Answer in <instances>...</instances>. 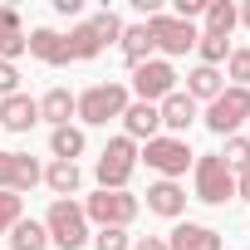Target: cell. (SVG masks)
<instances>
[{
    "label": "cell",
    "mask_w": 250,
    "mask_h": 250,
    "mask_svg": "<svg viewBox=\"0 0 250 250\" xmlns=\"http://www.w3.org/2000/svg\"><path fill=\"white\" fill-rule=\"evenodd\" d=\"M74 103H79V118H83V123L108 128V118H123V108H128V88H123V83H93V88H83Z\"/></svg>",
    "instance_id": "6da1fadb"
},
{
    "label": "cell",
    "mask_w": 250,
    "mask_h": 250,
    "mask_svg": "<svg viewBox=\"0 0 250 250\" xmlns=\"http://www.w3.org/2000/svg\"><path fill=\"white\" fill-rule=\"evenodd\" d=\"M44 230H49L54 245L79 250V245L88 240V216H83V206H74V201H54L49 216H44Z\"/></svg>",
    "instance_id": "7a4b0ae2"
},
{
    "label": "cell",
    "mask_w": 250,
    "mask_h": 250,
    "mask_svg": "<svg viewBox=\"0 0 250 250\" xmlns=\"http://www.w3.org/2000/svg\"><path fill=\"white\" fill-rule=\"evenodd\" d=\"M133 167H138L133 138H113V143L103 147V157H98V182H103V191H123L128 177H133Z\"/></svg>",
    "instance_id": "3957f363"
},
{
    "label": "cell",
    "mask_w": 250,
    "mask_h": 250,
    "mask_svg": "<svg viewBox=\"0 0 250 250\" xmlns=\"http://www.w3.org/2000/svg\"><path fill=\"white\" fill-rule=\"evenodd\" d=\"M245 118H250V88H235V83H230V88H221V98H211V108H206V128L226 138V133L240 128Z\"/></svg>",
    "instance_id": "277c9868"
},
{
    "label": "cell",
    "mask_w": 250,
    "mask_h": 250,
    "mask_svg": "<svg viewBox=\"0 0 250 250\" xmlns=\"http://www.w3.org/2000/svg\"><path fill=\"white\" fill-rule=\"evenodd\" d=\"M196 196H201V201H211V206H221V201H230V196H235V172L221 162V152L196 157Z\"/></svg>",
    "instance_id": "5b68a950"
},
{
    "label": "cell",
    "mask_w": 250,
    "mask_h": 250,
    "mask_svg": "<svg viewBox=\"0 0 250 250\" xmlns=\"http://www.w3.org/2000/svg\"><path fill=\"white\" fill-rule=\"evenodd\" d=\"M147 35H152V49H162V54H187V49H196V40H201L187 20L162 15V10L147 20Z\"/></svg>",
    "instance_id": "8992f818"
},
{
    "label": "cell",
    "mask_w": 250,
    "mask_h": 250,
    "mask_svg": "<svg viewBox=\"0 0 250 250\" xmlns=\"http://www.w3.org/2000/svg\"><path fill=\"white\" fill-rule=\"evenodd\" d=\"M83 216L98 221V226H118L123 230V226L138 216V196H128V191H98V196L83 201Z\"/></svg>",
    "instance_id": "52a82bcc"
},
{
    "label": "cell",
    "mask_w": 250,
    "mask_h": 250,
    "mask_svg": "<svg viewBox=\"0 0 250 250\" xmlns=\"http://www.w3.org/2000/svg\"><path fill=\"white\" fill-rule=\"evenodd\" d=\"M133 88H138V103H162L167 93H177V74L167 59H147L133 69Z\"/></svg>",
    "instance_id": "ba28073f"
},
{
    "label": "cell",
    "mask_w": 250,
    "mask_h": 250,
    "mask_svg": "<svg viewBox=\"0 0 250 250\" xmlns=\"http://www.w3.org/2000/svg\"><path fill=\"white\" fill-rule=\"evenodd\" d=\"M143 157H147V167H152V172H162V177L172 182L177 172H187L191 147H187V138H152V143L143 147Z\"/></svg>",
    "instance_id": "9c48e42d"
},
{
    "label": "cell",
    "mask_w": 250,
    "mask_h": 250,
    "mask_svg": "<svg viewBox=\"0 0 250 250\" xmlns=\"http://www.w3.org/2000/svg\"><path fill=\"white\" fill-rule=\"evenodd\" d=\"M44 172H40V162L30 157V152H0V191H30L35 182H40Z\"/></svg>",
    "instance_id": "30bf717a"
},
{
    "label": "cell",
    "mask_w": 250,
    "mask_h": 250,
    "mask_svg": "<svg viewBox=\"0 0 250 250\" xmlns=\"http://www.w3.org/2000/svg\"><path fill=\"white\" fill-rule=\"evenodd\" d=\"M0 123H5L10 133H30L35 123H40V103L30 93H10V98H0Z\"/></svg>",
    "instance_id": "8fae6325"
},
{
    "label": "cell",
    "mask_w": 250,
    "mask_h": 250,
    "mask_svg": "<svg viewBox=\"0 0 250 250\" xmlns=\"http://www.w3.org/2000/svg\"><path fill=\"white\" fill-rule=\"evenodd\" d=\"M123 128H128V138H157L162 128V118H157V103H128L123 108Z\"/></svg>",
    "instance_id": "7c38bea8"
},
{
    "label": "cell",
    "mask_w": 250,
    "mask_h": 250,
    "mask_svg": "<svg viewBox=\"0 0 250 250\" xmlns=\"http://www.w3.org/2000/svg\"><path fill=\"white\" fill-rule=\"evenodd\" d=\"M157 118L167 123L172 133H187L191 118H196V98H187V93H167V98L157 103Z\"/></svg>",
    "instance_id": "4fadbf2b"
},
{
    "label": "cell",
    "mask_w": 250,
    "mask_h": 250,
    "mask_svg": "<svg viewBox=\"0 0 250 250\" xmlns=\"http://www.w3.org/2000/svg\"><path fill=\"white\" fill-rule=\"evenodd\" d=\"M147 211H157V216H182V211H187V191H182L177 182H152V187H147Z\"/></svg>",
    "instance_id": "5bb4252c"
},
{
    "label": "cell",
    "mask_w": 250,
    "mask_h": 250,
    "mask_svg": "<svg viewBox=\"0 0 250 250\" xmlns=\"http://www.w3.org/2000/svg\"><path fill=\"white\" fill-rule=\"evenodd\" d=\"M167 250H221V235L211 230V226H177L172 230V240H167Z\"/></svg>",
    "instance_id": "9a60e30c"
},
{
    "label": "cell",
    "mask_w": 250,
    "mask_h": 250,
    "mask_svg": "<svg viewBox=\"0 0 250 250\" xmlns=\"http://www.w3.org/2000/svg\"><path fill=\"white\" fill-rule=\"evenodd\" d=\"M25 44H30L35 59H44V64H54V69L69 64V44H64V35H54V30H35Z\"/></svg>",
    "instance_id": "2e32d148"
},
{
    "label": "cell",
    "mask_w": 250,
    "mask_h": 250,
    "mask_svg": "<svg viewBox=\"0 0 250 250\" xmlns=\"http://www.w3.org/2000/svg\"><path fill=\"white\" fill-rule=\"evenodd\" d=\"M79 113V103H74V93L69 88H49L44 98H40V118H49L54 128H69V118Z\"/></svg>",
    "instance_id": "e0dca14e"
},
{
    "label": "cell",
    "mask_w": 250,
    "mask_h": 250,
    "mask_svg": "<svg viewBox=\"0 0 250 250\" xmlns=\"http://www.w3.org/2000/svg\"><path fill=\"white\" fill-rule=\"evenodd\" d=\"M221 69H206V64H196L191 74H187V98H221Z\"/></svg>",
    "instance_id": "ac0fdd59"
},
{
    "label": "cell",
    "mask_w": 250,
    "mask_h": 250,
    "mask_svg": "<svg viewBox=\"0 0 250 250\" xmlns=\"http://www.w3.org/2000/svg\"><path fill=\"white\" fill-rule=\"evenodd\" d=\"M147 54H152V35H147V25H128V30H123V59L138 69V64H147Z\"/></svg>",
    "instance_id": "d6986e66"
},
{
    "label": "cell",
    "mask_w": 250,
    "mask_h": 250,
    "mask_svg": "<svg viewBox=\"0 0 250 250\" xmlns=\"http://www.w3.org/2000/svg\"><path fill=\"white\" fill-rule=\"evenodd\" d=\"M235 20H240V10L230 5V0H206V35H226L230 40Z\"/></svg>",
    "instance_id": "ffe728a7"
},
{
    "label": "cell",
    "mask_w": 250,
    "mask_h": 250,
    "mask_svg": "<svg viewBox=\"0 0 250 250\" xmlns=\"http://www.w3.org/2000/svg\"><path fill=\"white\" fill-rule=\"evenodd\" d=\"M44 182H49V191H59V201L74 196L79 191V162H49L44 167Z\"/></svg>",
    "instance_id": "44dd1931"
},
{
    "label": "cell",
    "mask_w": 250,
    "mask_h": 250,
    "mask_svg": "<svg viewBox=\"0 0 250 250\" xmlns=\"http://www.w3.org/2000/svg\"><path fill=\"white\" fill-rule=\"evenodd\" d=\"M49 152H54V162H74L83 152V133L79 128H54L49 133Z\"/></svg>",
    "instance_id": "7402d4cb"
},
{
    "label": "cell",
    "mask_w": 250,
    "mask_h": 250,
    "mask_svg": "<svg viewBox=\"0 0 250 250\" xmlns=\"http://www.w3.org/2000/svg\"><path fill=\"white\" fill-rule=\"evenodd\" d=\"M10 245H15V250H44V245H49V230H44L40 221H25V216H20L15 230H10Z\"/></svg>",
    "instance_id": "603a6c76"
},
{
    "label": "cell",
    "mask_w": 250,
    "mask_h": 250,
    "mask_svg": "<svg viewBox=\"0 0 250 250\" xmlns=\"http://www.w3.org/2000/svg\"><path fill=\"white\" fill-rule=\"evenodd\" d=\"M64 44H69V59H98V49H103L98 35H93V25H74Z\"/></svg>",
    "instance_id": "cb8c5ba5"
},
{
    "label": "cell",
    "mask_w": 250,
    "mask_h": 250,
    "mask_svg": "<svg viewBox=\"0 0 250 250\" xmlns=\"http://www.w3.org/2000/svg\"><path fill=\"white\" fill-rule=\"evenodd\" d=\"M196 49H201V64H206V69H216L221 59H230V40H226V35H201Z\"/></svg>",
    "instance_id": "d4e9b609"
},
{
    "label": "cell",
    "mask_w": 250,
    "mask_h": 250,
    "mask_svg": "<svg viewBox=\"0 0 250 250\" xmlns=\"http://www.w3.org/2000/svg\"><path fill=\"white\" fill-rule=\"evenodd\" d=\"M88 25H93V35H98V44H108V40H123V20H118L113 10H103V15H93Z\"/></svg>",
    "instance_id": "484cf974"
},
{
    "label": "cell",
    "mask_w": 250,
    "mask_h": 250,
    "mask_svg": "<svg viewBox=\"0 0 250 250\" xmlns=\"http://www.w3.org/2000/svg\"><path fill=\"white\" fill-rule=\"evenodd\" d=\"M221 162H226L230 172H235V167L245 172V167H250V143H245V138H230V143H226V152H221Z\"/></svg>",
    "instance_id": "4316f807"
},
{
    "label": "cell",
    "mask_w": 250,
    "mask_h": 250,
    "mask_svg": "<svg viewBox=\"0 0 250 250\" xmlns=\"http://www.w3.org/2000/svg\"><path fill=\"white\" fill-rule=\"evenodd\" d=\"M226 74L235 79V88H245V83H250V49H230V59H226Z\"/></svg>",
    "instance_id": "83f0119b"
},
{
    "label": "cell",
    "mask_w": 250,
    "mask_h": 250,
    "mask_svg": "<svg viewBox=\"0 0 250 250\" xmlns=\"http://www.w3.org/2000/svg\"><path fill=\"white\" fill-rule=\"evenodd\" d=\"M15 221H20V196L0 191V230H15Z\"/></svg>",
    "instance_id": "f1b7e54d"
},
{
    "label": "cell",
    "mask_w": 250,
    "mask_h": 250,
    "mask_svg": "<svg viewBox=\"0 0 250 250\" xmlns=\"http://www.w3.org/2000/svg\"><path fill=\"white\" fill-rule=\"evenodd\" d=\"M93 245H98V250H128V235H123L118 226H103V230L93 235Z\"/></svg>",
    "instance_id": "f546056e"
},
{
    "label": "cell",
    "mask_w": 250,
    "mask_h": 250,
    "mask_svg": "<svg viewBox=\"0 0 250 250\" xmlns=\"http://www.w3.org/2000/svg\"><path fill=\"white\" fill-rule=\"evenodd\" d=\"M25 49H30V44H25V35H0V59H5V64H10V59H20Z\"/></svg>",
    "instance_id": "4dcf8cb0"
},
{
    "label": "cell",
    "mask_w": 250,
    "mask_h": 250,
    "mask_svg": "<svg viewBox=\"0 0 250 250\" xmlns=\"http://www.w3.org/2000/svg\"><path fill=\"white\" fill-rule=\"evenodd\" d=\"M10 93H20V74H15V64L0 59V98H10Z\"/></svg>",
    "instance_id": "1f68e13d"
},
{
    "label": "cell",
    "mask_w": 250,
    "mask_h": 250,
    "mask_svg": "<svg viewBox=\"0 0 250 250\" xmlns=\"http://www.w3.org/2000/svg\"><path fill=\"white\" fill-rule=\"evenodd\" d=\"M206 10V0H177V20H187L191 25V15H201Z\"/></svg>",
    "instance_id": "d6a6232c"
},
{
    "label": "cell",
    "mask_w": 250,
    "mask_h": 250,
    "mask_svg": "<svg viewBox=\"0 0 250 250\" xmlns=\"http://www.w3.org/2000/svg\"><path fill=\"white\" fill-rule=\"evenodd\" d=\"M0 35H20V15L0 5Z\"/></svg>",
    "instance_id": "836d02e7"
},
{
    "label": "cell",
    "mask_w": 250,
    "mask_h": 250,
    "mask_svg": "<svg viewBox=\"0 0 250 250\" xmlns=\"http://www.w3.org/2000/svg\"><path fill=\"white\" fill-rule=\"evenodd\" d=\"M138 250H167V240H162V235H143V240H138Z\"/></svg>",
    "instance_id": "e575fe53"
},
{
    "label": "cell",
    "mask_w": 250,
    "mask_h": 250,
    "mask_svg": "<svg viewBox=\"0 0 250 250\" xmlns=\"http://www.w3.org/2000/svg\"><path fill=\"white\" fill-rule=\"evenodd\" d=\"M54 10H59V15H79L83 5H79V0H54Z\"/></svg>",
    "instance_id": "d590c367"
},
{
    "label": "cell",
    "mask_w": 250,
    "mask_h": 250,
    "mask_svg": "<svg viewBox=\"0 0 250 250\" xmlns=\"http://www.w3.org/2000/svg\"><path fill=\"white\" fill-rule=\"evenodd\" d=\"M235 191H240V196H245V201H250V167H245V172H240V177H235Z\"/></svg>",
    "instance_id": "8d00e7d4"
},
{
    "label": "cell",
    "mask_w": 250,
    "mask_h": 250,
    "mask_svg": "<svg viewBox=\"0 0 250 250\" xmlns=\"http://www.w3.org/2000/svg\"><path fill=\"white\" fill-rule=\"evenodd\" d=\"M240 20H245V25H250V0H245V10H240Z\"/></svg>",
    "instance_id": "74e56055"
}]
</instances>
